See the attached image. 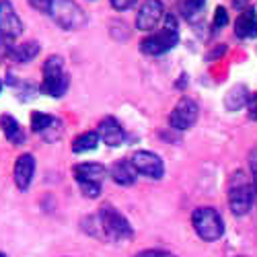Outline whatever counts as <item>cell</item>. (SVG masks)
Segmentation results:
<instances>
[{
  "label": "cell",
  "instance_id": "obj_2",
  "mask_svg": "<svg viewBox=\"0 0 257 257\" xmlns=\"http://www.w3.org/2000/svg\"><path fill=\"white\" fill-rule=\"evenodd\" d=\"M255 196H257V191H255L253 181H249L241 171L234 173L230 187H228V206H230V212L234 216H245V214L253 208Z\"/></svg>",
  "mask_w": 257,
  "mask_h": 257
},
{
  "label": "cell",
  "instance_id": "obj_15",
  "mask_svg": "<svg viewBox=\"0 0 257 257\" xmlns=\"http://www.w3.org/2000/svg\"><path fill=\"white\" fill-rule=\"evenodd\" d=\"M68 87H70V76L60 74V76H54V78H44V82L39 84V93L60 99V97L66 95Z\"/></svg>",
  "mask_w": 257,
  "mask_h": 257
},
{
  "label": "cell",
  "instance_id": "obj_22",
  "mask_svg": "<svg viewBox=\"0 0 257 257\" xmlns=\"http://www.w3.org/2000/svg\"><path fill=\"white\" fill-rule=\"evenodd\" d=\"M62 130H64V127H62V121H60L58 117H54V119H52V123H50V125H48L46 130L41 132L39 136L44 138L46 142H58V140L62 138Z\"/></svg>",
  "mask_w": 257,
  "mask_h": 257
},
{
  "label": "cell",
  "instance_id": "obj_9",
  "mask_svg": "<svg viewBox=\"0 0 257 257\" xmlns=\"http://www.w3.org/2000/svg\"><path fill=\"white\" fill-rule=\"evenodd\" d=\"M163 15H165V7L161 0H146L136 15V27L140 31H153L161 23Z\"/></svg>",
  "mask_w": 257,
  "mask_h": 257
},
{
  "label": "cell",
  "instance_id": "obj_3",
  "mask_svg": "<svg viewBox=\"0 0 257 257\" xmlns=\"http://www.w3.org/2000/svg\"><path fill=\"white\" fill-rule=\"evenodd\" d=\"M179 41V33H177V23L173 15H167V27L159 33H153L140 41V50L146 56H163L167 52H171Z\"/></svg>",
  "mask_w": 257,
  "mask_h": 257
},
{
  "label": "cell",
  "instance_id": "obj_5",
  "mask_svg": "<svg viewBox=\"0 0 257 257\" xmlns=\"http://www.w3.org/2000/svg\"><path fill=\"white\" fill-rule=\"evenodd\" d=\"M50 15L56 23L66 31H76L87 25V15H84V11L74 0H54Z\"/></svg>",
  "mask_w": 257,
  "mask_h": 257
},
{
  "label": "cell",
  "instance_id": "obj_16",
  "mask_svg": "<svg viewBox=\"0 0 257 257\" xmlns=\"http://www.w3.org/2000/svg\"><path fill=\"white\" fill-rule=\"evenodd\" d=\"M0 127H3V134H5V138H7L11 144H23V142H25L23 127H21V123H19L13 115L5 113L3 117H0Z\"/></svg>",
  "mask_w": 257,
  "mask_h": 257
},
{
  "label": "cell",
  "instance_id": "obj_21",
  "mask_svg": "<svg viewBox=\"0 0 257 257\" xmlns=\"http://www.w3.org/2000/svg\"><path fill=\"white\" fill-rule=\"evenodd\" d=\"M64 74V60L60 56H50L44 64V78H54Z\"/></svg>",
  "mask_w": 257,
  "mask_h": 257
},
{
  "label": "cell",
  "instance_id": "obj_18",
  "mask_svg": "<svg viewBox=\"0 0 257 257\" xmlns=\"http://www.w3.org/2000/svg\"><path fill=\"white\" fill-rule=\"evenodd\" d=\"M249 91H247V87H243V84H237V87H232L228 93H226V97H224V105H226V109L228 111H237V109H241V107H245L247 103H249Z\"/></svg>",
  "mask_w": 257,
  "mask_h": 257
},
{
  "label": "cell",
  "instance_id": "obj_6",
  "mask_svg": "<svg viewBox=\"0 0 257 257\" xmlns=\"http://www.w3.org/2000/svg\"><path fill=\"white\" fill-rule=\"evenodd\" d=\"M23 33V21L19 19L11 0H0V41L11 48L13 41Z\"/></svg>",
  "mask_w": 257,
  "mask_h": 257
},
{
  "label": "cell",
  "instance_id": "obj_4",
  "mask_svg": "<svg viewBox=\"0 0 257 257\" xmlns=\"http://www.w3.org/2000/svg\"><path fill=\"white\" fill-rule=\"evenodd\" d=\"M191 224H194L198 237L208 243L218 241L224 234V222L214 208H198L191 214Z\"/></svg>",
  "mask_w": 257,
  "mask_h": 257
},
{
  "label": "cell",
  "instance_id": "obj_25",
  "mask_svg": "<svg viewBox=\"0 0 257 257\" xmlns=\"http://www.w3.org/2000/svg\"><path fill=\"white\" fill-rule=\"evenodd\" d=\"M226 23H228V13H226V9L218 7L216 13H214V27L220 29V27H224Z\"/></svg>",
  "mask_w": 257,
  "mask_h": 257
},
{
  "label": "cell",
  "instance_id": "obj_24",
  "mask_svg": "<svg viewBox=\"0 0 257 257\" xmlns=\"http://www.w3.org/2000/svg\"><path fill=\"white\" fill-rule=\"evenodd\" d=\"M78 185H80V191H82L84 198L95 200V198H99V194H101V185H99V183H78Z\"/></svg>",
  "mask_w": 257,
  "mask_h": 257
},
{
  "label": "cell",
  "instance_id": "obj_14",
  "mask_svg": "<svg viewBox=\"0 0 257 257\" xmlns=\"http://www.w3.org/2000/svg\"><path fill=\"white\" fill-rule=\"evenodd\" d=\"M234 33L237 37H243V39H251V37H257V11L249 9V11H243L234 23Z\"/></svg>",
  "mask_w": 257,
  "mask_h": 257
},
{
  "label": "cell",
  "instance_id": "obj_30",
  "mask_svg": "<svg viewBox=\"0 0 257 257\" xmlns=\"http://www.w3.org/2000/svg\"><path fill=\"white\" fill-rule=\"evenodd\" d=\"M0 257H7V255H5V253H0Z\"/></svg>",
  "mask_w": 257,
  "mask_h": 257
},
{
  "label": "cell",
  "instance_id": "obj_12",
  "mask_svg": "<svg viewBox=\"0 0 257 257\" xmlns=\"http://www.w3.org/2000/svg\"><path fill=\"white\" fill-rule=\"evenodd\" d=\"M107 169L99 163H80L74 167V179L78 183H103Z\"/></svg>",
  "mask_w": 257,
  "mask_h": 257
},
{
  "label": "cell",
  "instance_id": "obj_7",
  "mask_svg": "<svg viewBox=\"0 0 257 257\" xmlns=\"http://www.w3.org/2000/svg\"><path fill=\"white\" fill-rule=\"evenodd\" d=\"M198 103L194 99H189V97H183L179 99V103L173 107V111H171L169 115V123L173 130H179V132H185L189 130L191 125H194L198 121Z\"/></svg>",
  "mask_w": 257,
  "mask_h": 257
},
{
  "label": "cell",
  "instance_id": "obj_26",
  "mask_svg": "<svg viewBox=\"0 0 257 257\" xmlns=\"http://www.w3.org/2000/svg\"><path fill=\"white\" fill-rule=\"evenodd\" d=\"M27 3H29L35 11H39V13H50L54 0H27Z\"/></svg>",
  "mask_w": 257,
  "mask_h": 257
},
{
  "label": "cell",
  "instance_id": "obj_31",
  "mask_svg": "<svg viewBox=\"0 0 257 257\" xmlns=\"http://www.w3.org/2000/svg\"><path fill=\"white\" fill-rule=\"evenodd\" d=\"M0 89H3V82H0Z\"/></svg>",
  "mask_w": 257,
  "mask_h": 257
},
{
  "label": "cell",
  "instance_id": "obj_19",
  "mask_svg": "<svg viewBox=\"0 0 257 257\" xmlns=\"http://www.w3.org/2000/svg\"><path fill=\"white\" fill-rule=\"evenodd\" d=\"M204 9H206V0H181L179 3V11L189 23H198L202 19Z\"/></svg>",
  "mask_w": 257,
  "mask_h": 257
},
{
  "label": "cell",
  "instance_id": "obj_11",
  "mask_svg": "<svg viewBox=\"0 0 257 257\" xmlns=\"http://www.w3.org/2000/svg\"><path fill=\"white\" fill-rule=\"evenodd\" d=\"M97 130H99V132H97L99 138H101L107 146H111V148L119 146V144L123 142V138H125L123 127L119 125V121H117L115 117H103Z\"/></svg>",
  "mask_w": 257,
  "mask_h": 257
},
{
  "label": "cell",
  "instance_id": "obj_17",
  "mask_svg": "<svg viewBox=\"0 0 257 257\" xmlns=\"http://www.w3.org/2000/svg\"><path fill=\"white\" fill-rule=\"evenodd\" d=\"M7 54H9L15 62L25 64V62H31L33 58H37V54H39V44H37V41H25V44H21V46H11V48H7Z\"/></svg>",
  "mask_w": 257,
  "mask_h": 257
},
{
  "label": "cell",
  "instance_id": "obj_1",
  "mask_svg": "<svg viewBox=\"0 0 257 257\" xmlns=\"http://www.w3.org/2000/svg\"><path fill=\"white\" fill-rule=\"evenodd\" d=\"M97 226L91 230L93 234H101V237L109 239V241H123V239H132V224L127 222L123 214H119L113 206H103L99 210V216L95 218Z\"/></svg>",
  "mask_w": 257,
  "mask_h": 257
},
{
  "label": "cell",
  "instance_id": "obj_28",
  "mask_svg": "<svg viewBox=\"0 0 257 257\" xmlns=\"http://www.w3.org/2000/svg\"><path fill=\"white\" fill-rule=\"evenodd\" d=\"M111 3V7L115 9V11H127V9H132L134 5H136V0H109Z\"/></svg>",
  "mask_w": 257,
  "mask_h": 257
},
{
  "label": "cell",
  "instance_id": "obj_8",
  "mask_svg": "<svg viewBox=\"0 0 257 257\" xmlns=\"http://www.w3.org/2000/svg\"><path fill=\"white\" fill-rule=\"evenodd\" d=\"M132 163L136 167V171L144 177H151V179H161L165 175V165L161 161L159 155L155 153H148V151H138L132 155Z\"/></svg>",
  "mask_w": 257,
  "mask_h": 257
},
{
  "label": "cell",
  "instance_id": "obj_23",
  "mask_svg": "<svg viewBox=\"0 0 257 257\" xmlns=\"http://www.w3.org/2000/svg\"><path fill=\"white\" fill-rule=\"evenodd\" d=\"M52 115H48V113H41V111H35V113H31V127H33V132L35 134H41L46 130V127L52 123Z\"/></svg>",
  "mask_w": 257,
  "mask_h": 257
},
{
  "label": "cell",
  "instance_id": "obj_27",
  "mask_svg": "<svg viewBox=\"0 0 257 257\" xmlns=\"http://www.w3.org/2000/svg\"><path fill=\"white\" fill-rule=\"evenodd\" d=\"M136 257H175V255L169 251H163V249H146V251L138 253Z\"/></svg>",
  "mask_w": 257,
  "mask_h": 257
},
{
  "label": "cell",
  "instance_id": "obj_20",
  "mask_svg": "<svg viewBox=\"0 0 257 257\" xmlns=\"http://www.w3.org/2000/svg\"><path fill=\"white\" fill-rule=\"evenodd\" d=\"M99 140H101V138H99L97 132H84V134H80V136L74 138V142H72V153H76V155L91 153V151H95V148H97Z\"/></svg>",
  "mask_w": 257,
  "mask_h": 257
},
{
  "label": "cell",
  "instance_id": "obj_13",
  "mask_svg": "<svg viewBox=\"0 0 257 257\" xmlns=\"http://www.w3.org/2000/svg\"><path fill=\"white\" fill-rule=\"evenodd\" d=\"M109 175L117 185H134L136 177H138V171L134 167L132 161H115L113 167L109 169Z\"/></svg>",
  "mask_w": 257,
  "mask_h": 257
},
{
  "label": "cell",
  "instance_id": "obj_10",
  "mask_svg": "<svg viewBox=\"0 0 257 257\" xmlns=\"http://www.w3.org/2000/svg\"><path fill=\"white\" fill-rule=\"evenodd\" d=\"M33 173H35V159H33L31 155H21V157L15 161V169H13L15 185H17L21 191H25V189L31 185Z\"/></svg>",
  "mask_w": 257,
  "mask_h": 257
},
{
  "label": "cell",
  "instance_id": "obj_29",
  "mask_svg": "<svg viewBox=\"0 0 257 257\" xmlns=\"http://www.w3.org/2000/svg\"><path fill=\"white\" fill-rule=\"evenodd\" d=\"M251 117H253V119H257V109H251Z\"/></svg>",
  "mask_w": 257,
  "mask_h": 257
}]
</instances>
